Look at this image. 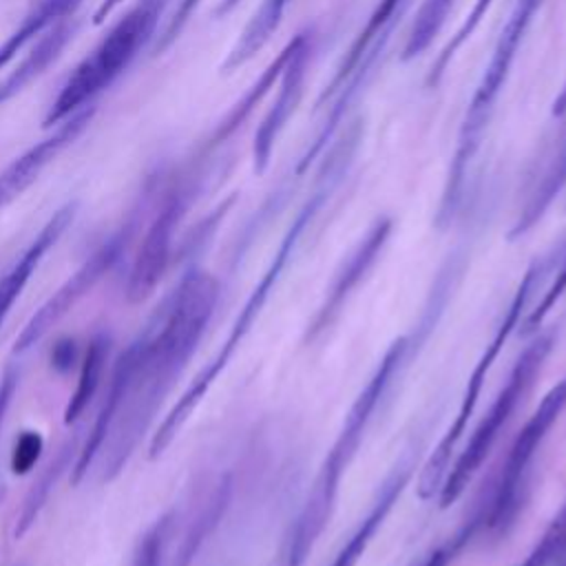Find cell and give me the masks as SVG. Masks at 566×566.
<instances>
[{"mask_svg":"<svg viewBox=\"0 0 566 566\" xmlns=\"http://www.w3.org/2000/svg\"><path fill=\"white\" fill-rule=\"evenodd\" d=\"M219 301V283L203 270H190L144 334V347L130 376L119 413L99 451V480L113 482L128 464L161 402L192 358Z\"/></svg>","mask_w":566,"mask_h":566,"instance_id":"obj_1","label":"cell"},{"mask_svg":"<svg viewBox=\"0 0 566 566\" xmlns=\"http://www.w3.org/2000/svg\"><path fill=\"white\" fill-rule=\"evenodd\" d=\"M363 137V122L360 119H352L347 124V128H343L340 133H336V139L332 142V146L327 148V155L323 159V166L316 175L314 181V190L307 197V201L303 203V208L298 210L296 219L292 221V226L287 228L272 263L268 265V270L263 272L261 281L254 285V290L250 292L248 301L243 303L239 316L234 318L230 334L226 336L223 345L219 347V352L197 371V376L190 380V385L184 389V394L175 400V405L168 409V413L164 416V420L159 422L157 431L150 438L148 444V458L157 460L164 455V451L172 444V440L177 438V433L184 429V424L188 422V418L192 416V411L197 409V405L203 400V396L208 394V389L214 385V380L219 378V374L226 369V365L230 363L234 349L239 347V343L243 340V336L250 332L252 323L256 321L259 312L263 310L270 292L274 290L281 272L285 270L287 261L292 259L303 232L310 228V223L316 219V214L321 212V208L327 203V199L332 197V192L338 188V184L343 181L347 168L354 161V155L358 150Z\"/></svg>","mask_w":566,"mask_h":566,"instance_id":"obj_2","label":"cell"},{"mask_svg":"<svg viewBox=\"0 0 566 566\" xmlns=\"http://www.w3.org/2000/svg\"><path fill=\"white\" fill-rule=\"evenodd\" d=\"M422 340H424V332H420V323H418V329H413L411 334L396 338L385 352V356L380 358L378 367L374 369L363 391L356 396L329 453L318 467V473L312 482V489L305 497L301 513L296 515L294 524L285 535V542L279 555V566H303L305 559L310 557L314 544L318 542L321 533L329 524L340 478L352 464L376 407L380 405L382 396L387 394L396 376H400V371L407 367V360L413 354V345Z\"/></svg>","mask_w":566,"mask_h":566,"instance_id":"obj_3","label":"cell"},{"mask_svg":"<svg viewBox=\"0 0 566 566\" xmlns=\"http://www.w3.org/2000/svg\"><path fill=\"white\" fill-rule=\"evenodd\" d=\"M544 0H515L509 20L493 46L491 60L484 66V73L475 86V93L467 106V113L462 117L460 124V133H458V146L447 172V181L442 188V199H440V208H438V226H447L460 203H462V195H464V186H467V177H469V168L480 150L484 130L489 128V122L493 117L497 97L502 93V86L511 73V66L515 62L517 49L533 22L535 11L542 7Z\"/></svg>","mask_w":566,"mask_h":566,"instance_id":"obj_4","label":"cell"},{"mask_svg":"<svg viewBox=\"0 0 566 566\" xmlns=\"http://www.w3.org/2000/svg\"><path fill=\"white\" fill-rule=\"evenodd\" d=\"M170 0H137L73 69L51 102L42 126L53 128L75 111L93 104L157 35L159 20Z\"/></svg>","mask_w":566,"mask_h":566,"instance_id":"obj_5","label":"cell"},{"mask_svg":"<svg viewBox=\"0 0 566 566\" xmlns=\"http://www.w3.org/2000/svg\"><path fill=\"white\" fill-rule=\"evenodd\" d=\"M551 347H553V334H542L517 356L504 387L497 391L495 400L491 402L489 411L475 427L467 447L460 451L455 462L449 467V471L440 484V495H438L440 509L451 506L462 495V491L467 489V484L471 482V478L475 475V471L480 469V464L493 449L504 424L511 420L520 400L533 387Z\"/></svg>","mask_w":566,"mask_h":566,"instance_id":"obj_6","label":"cell"},{"mask_svg":"<svg viewBox=\"0 0 566 566\" xmlns=\"http://www.w3.org/2000/svg\"><path fill=\"white\" fill-rule=\"evenodd\" d=\"M544 270H546V263H544V261H535V263L526 270V274H524V279H522L517 292L513 294V298H511V303H509V307H506V312H504V316H502V321H500V325H497V332L493 334V338H491L489 345L484 347L482 356L478 358V363H475V367H473V371H471V376H469V380H467V387H464V391H462V398H460V407H458V411H455V418L451 420V424H449V429L444 431V436L440 438L438 447L433 449V453L429 455V460H427V462L422 464V469H420V478H418V486H416L420 500H431L433 493L440 491V484H442V480H444V475H447V471H449V467H451V455H453V451H455V444H458V440L462 438V433H464V429H467V424H469V418H471L473 411H475V405H478V400H480L484 380H486V376H489V371H491V367H493L497 354L502 352V347H504L506 340L511 338L513 329L520 325V318L524 316L526 305H528V298H531V294L535 292V287H537V283H539V274H542Z\"/></svg>","mask_w":566,"mask_h":566,"instance_id":"obj_7","label":"cell"},{"mask_svg":"<svg viewBox=\"0 0 566 566\" xmlns=\"http://www.w3.org/2000/svg\"><path fill=\"white\" fill-rule=\"evenodd\" d=\"M566 407V378L557 382L539 402V407L531 413L522 431L515 436L509 455L500 469L489 509L482 515L484 528L491 533H504L520 513L522 493L528 478V469L535 460V453L546 438L548 429L559 418L562 409Z\"/></svg>","mask_w":566,"mask_h":566,"instance_id":"obj_8","label":"cell"},{"mask_svg":"<svg viewBox=\"0 0 566 566\" xmlns=\"http://www.w3.org/2000/svg\"><path fill=\"white\" fill-rule=\"evenodd\" d=\"M133 223L115 232L108 241H104L24 323L20 334L13 340V354H24L33 345H38L99 281L102 276L117 263L122 252L126 250L128 237L133 234Z\"/></svg>","mask_w":566,"mask_h":566,"instance_id":"obj_9","label":"cell"},{"mask_svg":"<svg viewBox=\"0 0 566 566\" xmlns=\"http://www.w3.org/2000/svg\"><path fill=\"white\" fill-rule=\"evenodd\" d=\"M188 208V190L184 186L166 192L161 208L157 210L153 223L148 226L137 256L133 261L128 283H126V301L130 305L144 303L159 285L161 276L168 270L172 254V239L179 219Z\"/></svg>","mask_w":566,"mask_h":566,"instance_id":"obj_10","label":"cell"},{"mask_svg":"<svg viewBox=\"0 0 566 566\" xmlns=\"http://www.w3.org/2000/svg\"><path fill=\"white\" fill-rule=\"evenodd\" d=\"M391 230H394V221L389 217H378L369 226V230L360 237V241L354 245V250L345 256V261L334 274V281L325 294V301L321 303L316 316L312 318V325L307 329L310 340L321 336L338 318L349 296L358 290V285L365 281V276L378 261L382 248L389 241Z\"/></svg>","mask_w":566,"mask_h":566,"instance_id":"obj_11","label":"cell"},{"mask_svg":"<svg viewBox=\"0 0 566 566\" xmlns=\"http://www.w3.org/2000/svg\"><path fill=\"white\" fill-rule=\"evenodd\" d=\"M310 55H312V38H310L307 31H303L294 38V49H292V53H290L283 71H281L279 95H276L274 104L270 106V111L265 113V117L261 119V124L254 133L252 166H254L256 175L265 172V168L270 164V157H272V148H274L281 130L285 128V124L294 115L301 97H303Z\"/></svg>","mask_w":566,"mask_h":566,"instance_id":"obj_12","label":"cell"},{"mask_svg":"<svg viewBox=\"0 0 566 566\" xmlns=\"http://www.w3.org/2000/svg\"><path fill=\"white\" fill-rule=\"evenodd\" d=\"M95 102L75 111L73 115L55 124L49 137L33 144L29 150H24L20 157H15L9 166L0 170V210L9 206L15 197H20L42 175V170L88 128V124L95 117Z\"/></svg>","mask_w":566,"mask_h":566,"instance_id":"obj_13","label":"cell"},{"mask_svg":"<svg viewBox=\"0 0 566 566\" xmlns=\"http://www.w3.org/2000/svg\"><path fill=\"white\" fill-rule=\"evenodd\" d=\"M142 347H144V336L137 338L135 343L128 345V349L117 358L115 363V369L111 374V380H108V387H106V396L102 400V407L91 424V431L86 433V440L82 442L80 447V453L75 458V464L71 469V484L77 486L84 475L88 473L91 464L95 462V458L99 455L102 447H104V440L119 413V407L124 402V396H126V389H128V382H130V376L135 371V365L139 360V354H142Z\"/></svg>","mask_w":566,"mask_h":566,"instance_id":"obj_14","label":"cell"},{"mask_svg":"<svg viewBox=\"0 0 566 566\" xmlns=\"http://www.w3.org/2000/svg\"><path fill=\"white\" fill-rule=\"evenodd\" d=\"M416 469V451L409 449L398 462L396 467L387 473L385 482L380 484L367 515L358 522V526L354 528V533L349 535V539L340 546V551L334 555L329 566H356L358 559L363 557V553L367 551V546L371 544V537L376 535V531L382 526V522L387 520L389 511L394 509L396 500L400 497V493L405 491L407 482L411 480V473Z\"/></svg>","mask_w":566,"mask_h":566,"instance_id":"obj_15","label":"cell"},{"mask_svg":"<svg viewBox=\"0 0 566 566\" xmlns=\"http://www.w3.org/2000/svg\"><path fill=\"white\" fill-rule=\"evenodd\" d=\"M77 203L69 201L62 208L53 212V217L40 228V232L33 237V241L22 250V254L13 261V265L0 276V325L4 323L7 314L11 312L13 303L20 298L22 290L27 287L29 279L40 268L46 252L60 241L64 230L75 219Z\"/></svg>","mask_w":566,"mask_h":566,"instance_id":"obj_16","label":"cell"},{"mask_svg":"<svg viewBox=\"0 0 566 566\" xmlns=\"http://www.w3.org/2000/svg\"><path fill=\"white\" fill-rule=\"evenodd\" d=\"M75 31L77 24L69 22V18L60 20L49 31H44L33 51L20 62V66L0 82V106L18 93H22L35 77H40L62 55L66 44L75 38Z\"/></svg>","mask_w":566,"mask_h":566,"instance_id":"obj_17","label":"cell"},{"mask_svg":"<svg viewBox=\"0 0 566 566\" xmlns=\"http://www.w3.org/2000/svg\"><path fill=\"white\" fill-rule=\"evenodd\" d=\"M80 447L82 444H80L77 438L66 440L57 449V453L44 464V469L38 473V478L33 480V484L29 486V491H27L22 504H20V511L15 513V522H13V531H11L15 542L22 539L31 531V526L38 522V517H40V513H42V509H44L53 486L64 475V471L73 469L75 458L80 453Z\"/></svg>","mask_w":566,"mask_h":566,"instance_id":"obj_18","label":"cell"},{"mask_svg":"<svg viewBox=\"0 0 566 566\" xmlns=\"http://www.w3.org/2000/svg\"><path fill=\"white\" fill-rule=\"evenodd\" d=\"M294 49V40H290L281 53L268 64V69L261 73V77L243 93V97L223 115V119L212 128L210 137L206 139V144L201 146V153H212L214 148H219L223 142H228L241 126L243 122L250 117V113L256 108V104L263 99V95L270 91V86H274V82L281 77V71L290 57Z\"/></svg>","mask_w":566,"mask_h":566,"instance_id":"obj_19","label":"cell"},{"mask_svg":"<svg viewBox=\"0 0 566 566\" xmlns=\"http://www.w3.org/2000/svg\"><path fill=\"white\" fill-rule=\"evenodd\" d=\"M405 2H407V0H378L376 9L371 11V15H369V20H367V24H365V29L356 35V40L352 42L349 51H347L345 57L340 60V64H338L334 77H332V80L325 84V88L321 91V95H318V99H316V111H318L327 99H332V97L336 95V91L345 84V80L352 75V71L356 69V64H358L360 57L365 55L367 46H369L380 33H385V31L391 29L389 22L396 18V13L402 11Z\"/></svg>","mask_w":566,"mask_h":566,"instance_id":"obj_20","label":"cell"},{"mask_svg":"<svg viewBox=\"0 0 566 566\" xmlns=\"http://www.w3.org/2000/svg\"><path fill=\"white\" fill-rule=\"evenodd\" d=\"M290 2L292 0H261L259 9L252 13V18L243 27L239 40L234 42V46L226 55V60L221 64L223 73L237 71L239 66H243L248 60H252L265 46V42L276 31V27H279V22H281Z\"/></svg>","mask_w":566,"mask_h":566,"instance_id":"obj_21","label":"cell"},{"mask_svg":"<svg viewBox=\"0 0 566 566\" xmlns=\"http://www.w3.org/2000/svg\"><path fill=\"white\" fill-rule=\"evenodd\" d=\"M80 4L82 0H40L22 20V24L0 44V69H4L29 42L64 20Z\"/></svg>","mask_w":566,"mask_h":566,"instance_id":"obj_22","label":"cell"},{"mask_svg":"<svg viewBox=\"0 0 566 566\" xmlns=\"http://www.w3.org/2000/svg\"><path fill=\"white\" fill-rule=\"evenodd\" d=\"M106 358H108V336L97 334V336L91 338V343H88V347L84 352L75 391L71 394V398H69V402L64 407V424L75 422L84 413L88 402L93 400V396H95V391L99 387L104 367H106Z\"/></svg>","mask_w":566,"mask_h":566,"instance_id":"obj_23","label":"cell"},{"mask_svg":"<svg viewBox=\"0 0 566 566\" xmlns=\"http://www.w3.org/2000/svg\"><path fill=\"white\" fill-rule=\"evenodd\" d=\"M566 188V146L559 153V157L551 164V168L546 170V175L542 177V181L537 184V188L531 192V197L526 199L524 208L520 210L509 237L517 239L522 234H526L542 217L544 212L551 208V203L555 201V197Z\"/></svg>","mask_w":566,"mask_h":566,"instance_id":"obj_24","label":"cell"},{"mask_svg":"<svg viewBox=\"0 0 566 566\" xmlns=\"http://www.w3.org/2000/svg\"><path fill=\"white\" fill-rule=\"evenodd\" d=\"M453 2L455 0H424L420 4L413 24L407 33V40L402 44V60H413L429 49V44L442 29Z\"/></svg>","mask_w":566,"mask_h":566,"instance_id":"obj_25","label":"cell"},{"mask_svg":"<svg viewBox=\"0 0 566 566\" xmlns=\"http://www.w3.org/2000/svg\"><path fill=\"white\" fill-rule=\"evenodd\" d=\"M172 520H175V515L168 511L139 535V539L135 542V546L130 551L128 566H161L164 548H166L170 531H172Z\"/></svg>","mask_w":566,"mask_h":566,"instance_id":"obj_26","label":"cell"},{"mask_svg":"<svg viewBox=\"0 0 566 566\" xmlns=\"http://www.w3.org/2000/svg\"><path fill=\"white\" fill-rule=\"evenodd\" d=\"M566 553V500L557 515L551 520L539 542L531 548V553L517 566H553Z\"/></svg>","mask_w":566,"mask_h":566,"instance_id":"obj_27","label":"cell"},{"mask_svg":"<svg viewBox=\"0 0 566 566\" xmlns=\"http://www.w3.org/2000/svg\"><path fill=\"white\" fill-rule=\"evenodd\" d=\"M493 0H475V4L471 7L469 15L464 18V22L458 27V31L451 35V40L442 46V51L438 53V57L433 60L431 69H429V75H427V84L429 86H438V82L442 80L449 62L453 60V55L458 53V49L473 35V31L478 29L480 20L486 15V9L491 7Z\"/></svg>","mask_w":566,"mask_h":566,"instance_id":"obj_28","label":"cell"},{"mask_svg":"<svg viewBox=\"0 0 566 566\" xmlns=\"http://www.w3.org/2000/svg\"><path fill=\"white\" fill-rule=\"evenodd\" d=\"M44 449V438L40 431L35 429H24L11 449V458H9V469L13 475H27L35 462L40 460Z\"/></svg>","mask_w":566,"mask_h":566,"instance_id":"obj_29","label":"cell"},{"mask_svg":"<svg viewBox=\"0 0 566 566\" xmlns=\"http://www.w3.org/2000/svg\"><path fill=\"white\" fill-rule=\"evenodd\" d=\"M199 2H201V0H179L177 9L170 13L166 27L155 35V44L150 46V55H153V57L161 55V53L179 38V33H181L184 27L188 24V20H190V15H192V11L197 9Z\"/></svg>","mask_w":566,"mask_h":566,"instance_id":"obj_30","label":"cell"},{"mask_svg":"<svg viewBox=\"0 0 566 566\" xmlns=\"http://www.w3.org/2000/svg\"><path fill=\"white\" fill-rule=\"evenodd\" d=\"M208 533H210V524L206 520H201V517H195L190 522L188 531L184 533V539H181V544H179L170 566H190V562L195 559V555H197V551L203 544Z\"/></svg>","mask_w":566,"mask_h":566,"instance_id":"obj_31","label":"cell"},{"mask_svg":"<svg viewBox=\"0 0 566 566\" xmlns=\"http://www.w3.org/2000/svg\"><path fill=\"white\" fill-rule=\"evenodd\" d=\"M564 292H566V259H564V265L559 268V272H557L555 281H553V283H551V287L546 290L544 298L539 301V305H537L535 310H531V312H528V316L524 318V329H526V332L537 329V327H539V323L544 321V316L551 312V307L557 303V298H559Z\"/></svg>","mask_w":566,"mask_h":566,"instance_id":"obj_32","label":"cell"},{"mask_svg":"<svg viewBox=\"0 0 566 566\" xmlns=\"http://www.w3.org/2000/svg\"><path fill=\"white\" fill-rule=\"evenodd\" d=\"M15 387H18V369L7 367L4 374L0 376V427H2L4 413H7L9 405H11V398L15 394Z\"/></svg>","mask_w":566,"mask_h":566,"instance_id":"obj_33","label":"cell"},{"mask_svg":"<svg viewBox=\"0 0 566 566\" xmlns=\"http://www.w3.org/2000/svg\"><path fill=\"white\" fill-rule=\"evenodd\" d=\"M75 358V340L73 338H62L55 343L51 352V360L55 369H69Z\"/></svg>","mask_w":566,"mask_h":566,"instance_id":"obj_34","label":"cell"},{"mask_svg":"<svg viewBox=\"0 0 566 566\" xmlns=\"http://www.w3.org/2000/svg\"><path fill=\"white\" fill-rule=\"evenodd\" d=\"M458 546H460V542H449V544L440 546L438 551H433V553L427 557V562H424L422 566H449L451 559H453V555H455V551H458Z\"/></svg>","mask_w":566,"mask_h":566,"instance_id":"obj_35","label":"cell"},{"mask_svg":"<svg viewBox=\"0 0 566 566\" xmlns=\"http://www.w3.org/2000/svg\"><path fill=\"white\" fill-rule=\"evenodd\" d=\"M124 0H102L99 4H97V9L93 11V24H102V22H106V18L122 4Z\"/></svg>","mask_w":566,"mask_h":566,"instance_id":"obj_36","label":"cell"},{"mask_svg":"<svg viewBox=\"0 0 566 566\" xmlns=\"http://www.w3.org/2000/svg\"><path fill=\"white\" fill-rule=\"evenodd\" d=\"M551 113H553V117H562V115L566 113V82H564L562 91L557 93V97H555V102H553Z\"/></svg>","mask_w":566,"mask_h":566,"instance_id":"obj_37","label":"cell"},{"mask_svg":"<svg viewBox=\"0 0 566 566\" xmlns=\"http://www.w3.org/2000/svg\"><path fill=\"white\" fill-rule=\"evenodd\" d=\"M239 2H241V0H221V2L214 7L212 15H214V18H223V15H228Z\"/></svg>","mask_w":566,"mask_h":566,"instance_id":"obj_38","label":"cell"},{"mask_svg":"<svg viewBox=\"0 0 566 566\" xmlns=\"http://www.w3.org/2000/svg\"><path fill=\"white\" fill-rule=\"evenodd\" d=\"M559 566H566V553L562 555V559H559Z\"/></svg>","mask_w":566,"mask_h":566,"instance_id":"obj_39","label":"cell"}]
</instances>
